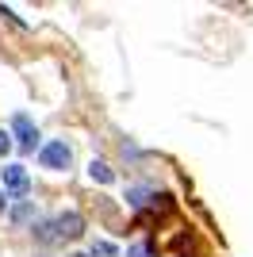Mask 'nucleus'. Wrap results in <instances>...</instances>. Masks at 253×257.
I'll return each mask as SVG.
<instances>
[{
  "mask_svg": "<svg viewBox=\"0 0 253 257\" xmlns=\"http://www.w3.org/2000/svg\"><path fill=\"white\" fill-rule=\"evenodd\" d=\"M88 257H115V246L111 242H92V253Z\"/></svg>",
  "mask_w": 253,
  "mask_h": 257,
  "instance_id": "6",
  "label": "nucleus"
},
{
  "mask_svg": "<svg viewBox=\"0 0 253 257\" xmlns=\"http://www.w3.org/2000/svg\"><path fill=\"white\" fill-rule=\"evenodd\" d=\"M27 188H31V177H27L23 165H4V192L27 196Z\"/></svg>",
  "mask_w": 253,
  "mask_h": 257,
  "instance_id": "3",
  "label": "nucleus"
},
{
  "mask_svg": "<svg viewBox=\"0 0 253 257\" xmlns=\"http://www.w3.org/2000/svg\"><path fill=\"white\" fill-rule=\"evenodd\" d=\"M0 211H4V188H0Z\"/></svg>",
  "mask_w": 253,
  "mask_h": 257,
  "instance_id": "10",
  "label": "nucleus"
},
{
  "mask_svg": "<svg viewBox=\"0 0 253 257\" xmlns=\"http://www.w3.org/2000/svg\"><path fill=\"white\" fill-rule=\"evenodd\" d=\"M39 161L46 169H69V161H73V150L65 146V142H46L39 154Z\"/></svg>",
  "mask_w": 253,
  "mask_h": 257,
  "instance_id": "1",
  "label": "nucleus"
},
{
  "mask_svg": "<svg viewBox=\"0 0 253 257\" xmlns=\"http://www.w3.org/2000/svg\"><path fill=\"white\" fill-rule=\"evenodd\" d=\"M54 230H58V238H62V242H65V238L73 242V238L84 234V219H81L77 211H62L58 219H54Z\"/></svg>",
  "mask_w": 253,
  "mask_h": 257,
  "instance_id": "2",
  "label": "nucleus"
},
{
  "mask_svg": "<svg viewBox=\"0 0 253 257\" xmlns=\"http://www.w3.org/2000/svg\"><path fill=\"white\" fill-rule=\"evenodd\" d=\"M31 215H35V207L27 204V200H23V204L16 207V211H12V219H16V223H27V219H31Z\"/></svg>",
  "mask_w": 253,
  "mask_h": 257,
  "instance_id": "7",
  "label": "nucleus"
},
{
  "mask_svg": "<svg viewBox=\"0 0 253 257\" xmlns=\"http://www.w3.org/2000/svg\"><path fill=\"white\" fill-rule=\"evenodd\" d=\"M73 257H84V253H73Z\"/></svg>",
  "mask_w": 253,
  "mask_h": 257,
  "instance_id": "11",
  "label": "nucleus"
},
{
  "mask_svg": "<svg viewBox=\"0 0 253 257\" xmlns=\"http://www.w3.org/2000/svg\"><path fill=\"white\" fill-rule=\"evenodd\" d=\"M126 257H154V249H150V242H135L126 249Z\"/></svg>",
  "mask_w": 253,
  "mask_h": 257,
  "instance_id": "8",
  "label": "nucleus"
},
{
  "mask_svg": "<svg viewBox=\"0 0 253 257\" xmlns=\"http://www.w3.org/2000/svg\"><path fill=\"white\" fill-rule=\"evenodd\" d=\"M8 150H12V135H8V131H0V158H4Z\"/></svg>",
  "mask_w": 253,
  "mask_h": 257,
  "instance_id": "9",
  "label": "nucleus"
},
{
  "mask_svg": "<svg viewBox=\"0 0 253 257\" xmlns=\"http://www.w3.org/2000/svg\"><path fill=\"white\" fill-rule=\"evenodd\" d=\"M12 131H16V142H20V150L31 154V150H35V142H39V131H35V123L20 111V115L12 119Z\"/></svg>",
  "mask_w": 253,
  "mask_h": 257,
  "instance_id": "4",
  "label": "nucleus"
},
{
  "mask_svg": "<svg viewBox=\"0 0 253 257\" xmlns=\"http://www.w3.org/2000/svg\"><path fill=\"white\" fill-rule=\"evenodd\" d=\"M88 177H92V181H100V184H111V181H115V173H111V165H107V161H92V165H88Z\"/></svg>",
  "mask_w": 253,
  "mask_h": 257,
  "instance_id": "5",
  "label": "nucleus"
}]
</instances>
